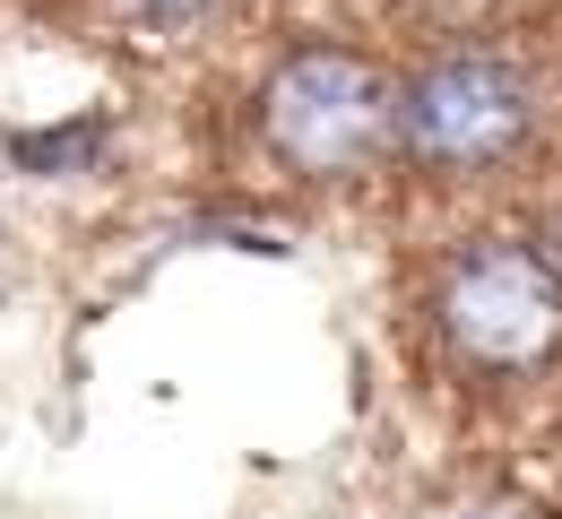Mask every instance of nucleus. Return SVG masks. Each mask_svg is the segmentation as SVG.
<instances>
[{"label": "nucleus", "mask_w": 562, "mask_h": 519, "mask_svg": "<svg viewBox=\"0 0 562 519\" xmlns=\"http://www.w3.org/2000/svg\"><path fill=\"white\" fill-rule=\"evenodd\" d=\"M260 139L285 173H312V182H347L372 173L381 156L398 148V87L372 70L347 44H312L269 70L260 87Z\"/></svg>", "instance_id": "1"}, {"label": "nucleus", "mask_w": 562, "mask_h": 519, "mask_svg": "<svg viewBox=\"0 0 562 519\" xmlns=\"http://www.w3.org/2000/svg\"><path fill=\"white\" fill-rule=\"evenodd\" d=\"M537 122H546V87L510 53H441L398 87V148L450 182L528 156Z\"/></svg>", "instance_id": "2"}, {"label": "nucleus", "mask_w": 562, "mask_h": 519, "mask_svg": "<svg viewBox=\"0 0 562 519\" xmlns=\"http://www.w3.org/2000/svg\"><path fill=\"white\" fill-rule=\"evenodd\" d=\"M432 320L476 372H528L562 347V278L537 242H459L432 278Z\"/></svg>", "instance_id": "3"}, {"label": "nucleus", "mask_w": 562, "mask_h": 519, "mask_svg": "<svg viewBox=\"0 0 562 519\" xmlns=\"http://www.w3.org/2000/svg\"><path fill=\"white\" fill-rule=\"evenodd\" d=\"M113 18H131V26H191V18H209L216 0H104Z\"/></svg>", "instance_id": "4"}, {"label": "nucleus", "mask_w": 562, "mask_h": 519, "mask_svg": "<svg viewBox=\"0 0 562 519\" xmlns=\"http://www.w3.org/2000/svg\"><path fill=\"white\" fill-rule=\"evenodd\" d=\"M537 251H546V269L562 278V200L546 208V225H537Z\"/></svg>", "instance_id": "5"}]
</instances>
